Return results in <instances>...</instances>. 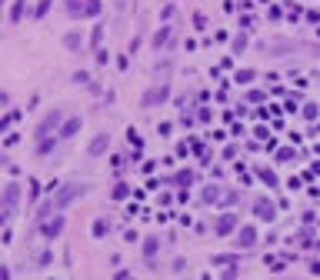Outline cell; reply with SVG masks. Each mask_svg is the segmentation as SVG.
Returning a JSON list of instances; mask_svg holds the SVG:
<instances>
[{"label": "cell", "mask_w": 320, "mask_h": 280, "mask_svg": "<svg viewBox=\"0 0 320 280\" xmlns=\"http://www.w3.org/2000/svg\"><path fill=\"white\" fill-rule=\"evenodd\" d=\"M84 193H87V187H84V184H74V180H67V184H60V190H57L50 200L40 203V213H37V217H40V220H50V217H57V213L64 210V207H70L74 200H80Z\"/></svg>", "instance_id": "cell-1"}, {"label": "cell", "mask_w": 320, "mask_h": 280, "mask_svg": "<svg viewBox=\"0 0 320 280\" xmlns=\"http://www.w3.org/2000/svg\"><path fill=\"white\" fill-rule=\"evenodd\" d=\"M60 127H64V113L50 110L44 120H40V127H37V140H47L50 134H60Z\"/></svg>", "instance_id": "cell-2"}, {"label": "cell", "mask_w": 320, "mask_h": 280, "mask_svg": "<svg viewBox=\"0 0 320 280\" xmlns=\"http://www.w3.org/2000/svg\"><path fill=\"white\" fill-rule=\"evenodd\" d=\"M167 100H170V84H160V87L147 90L140 103H144V107H160V103H167Z\"/></svg>", "instance_id": "cell-3"}, {"label": "cell", "mask_w": 320, "mask_h": 280, "mask_svg": "<svg viewBox=\"0 0 320 280\" xmlns=\"http://www.w3.org/2000/svg\"><path fill=\"white\" fill-rule=\"evenodd\" d=\"M254 217H257V220H264V224H274V220H277V203L267 200V197L254 200Z\"/></svg>", "instance_id": "cell-4"}, {"label": "cell", "mask_w": 320, "mask_h": 280, "mask_svg": "<svg viewBox=\"0 0 320 280\" xmlns=\"http://www.w3.org/2000/svg\"><path fill=\"white\" fill-rule=\"evenodd\" d=\"M64 227H67V217H64V213H57V217H50V220L40 224V230H44L47 240H57V237L64 234Z\"/></svg>", "instance_id": "cell-5"}, {"label": "cell", "mask_w": 320, "mask_h": 280, "mask_svg": "<svg viewBox=\"0 0 320 280\" xmlns=\"http://www.w3.org/2000/svg\"><path fill=\"white\" fill-rule=\"evenodd\" d=\"M213 230H217V237H227V234H233V230H240V227H237V213H220L217 224H213Z\"/></svg>", "instance_id": "cell-6"}, {"label": "cell", "mask_w": 320, "mask_h": 280, "mask_svg": "<svg viewBox=\"0 0 320 280\" xmlns=\"http://www.w3.org/2000/svg\"><path fill=\"white\" fill-rule=\"evenodd\" d=\"M254 244H257V227L254 224H243L240 230H237V247H240V250H250Z\"/></svg>", "instance_id": "cell-7"}, {"label": "cell", "mask_w": 320, "mask_h": 280, "mask_svg": "<svg viewBox=\"0 0 320 280\" xmlns=\"http://www.w3.org/2000/svg\"><path fill=\"white\" fill-rule=\"evenodd\" d=\"M100 7H104L100 0H87V3H80V7H70L67 13H70V17H97Z\"/></svg>", "instance_id": "cell-8"}, {"label": "cell", "mask_w": 320, "mask_h": 280, "mask_svg": "<svg viewBox=\"0 0 320 280\" xmlns=\"http://www.w3.org/2000/svg\"><path fill=\"white\" fill-rule=\"evenodd\" d=\"M107 147H110V134H97L87 150H90V157H100V154H107Z\"/></svg>", "instance_id": "cell-9"}, {"label": "cell", "mask_w": 320, "mask_h": 280, "mask_svg": "<svg viewBox=\"0 0 320 280\" xmlns=\"http://www.w3.org/2000/svg\"><path fill=\"white\" fill-rule=\"evenodd\" d=\"M200 200L204 203H223V190L217 187V184H207V187L200 190Z\"/></svg>", "instance_id": "cell-10"}, {"label": "cell", "mask_w": 320, "mask_h": 280, "mask_svg": "<svg viewBox=\"0 0 320 280\" xmlns=\"http://www.w3.org/2000/svg\"><path fill=\"white\" fill-rule=\"evenodd\" d=\"M80 134V117H70V120H64V127H60V137H74Z\"/></svg>", "instance_id": "cell-11"}, {"label": "cell", "mask_w": 320, "mask_h": 280, "mask_svg": "<svg viewBox=\"0 0 320 280\" xmlns=\"http://www.w3.org/2000/svg\"><path fill=\"white\" fill-rule=\"evenodd\" d=\"M23 13H27V0H13V7H10V23H20Z\"/></svg>", "instance_id": "cell-12"}, {"label": "cell", "mask_w": 320, "mask_h": 280, "mask_svg": "<svg viewBox=\"0 0 320 280\" xmlns=\"http://www.w3.org/2000/svg\"><path fill=\"white\" fill-rule=\"evenodd\" d=\"M157 250H160V240H157V237H144V257H147V260H154V257H157Z\"/></svg>", "instance_id": "cell-13"}, {"label": "cell", "mask_w": 320, "mask_h": 280, "mask_svg": "<svg viewBox=\"0 0 320 280\" xmlns=\"http://www.w3.org/2000/svg\"><path fill=\"white\" fill-rule=\"evenodd\" d=\"M90 230H94V237L100 240V237L110 234V220H104V217H100V220H94V227H90Z\"/></svg>", "instance_id": "cell-14"}, {"label": "cell", "mask_w": 320, "mask_h": 280, "mask_svg": "<svg viewBox=\"0 0 320 280\" xmlns=\"http://www.w3.org/2000/svg\"><path fill=\"white\" fill-rule=\"evenodd\" d=\"M233 80H237L240 87H247V84H254V80H257V70H237V77H233Z\"/></svg>", "instance_id": "cell-15"}, {"label": "cell", "mask_w": 320, "mask_h": 280, "mask_svg": "<svg viewBox=\"0 0 320 280\" xmlns=\"http://www.w3.org/2000/svg\"><path fill=\"white\" fill-rule=\"evenodd\" d=\"M127 193H130V184H123V180H120V184H113V190H110V197H113V200H123V197H127Z\"/></svg>", "instance_id": "cell-16"}, {"label": "cell", "mask_w": 320, "mask_h": 280, "mask_svg": "<svg viewBox=\"0 0 320 280\" xmlns=\"http://www.w3.org/2000/svg\"><path fill=\"white\" fill-rule=\"evenodd\" d=\"M167 40H170V27H160V30L154 34V47H164Z\"/></svg>", "instance_id": "cell-17"}, {"label": "cell", "mask_w": 320, "mask_h": 280, "mask_svg": "<svg viewBox=\"0 0 320 280\" xmlns=\"http://www.w3.org/2000/svg\"><path fill=\"white\" fill-rule=\"evenodd\" d=\"M210 264H217V267H223V264H237V254H217Z\"/></svg>", "instance_id": "cell-18"}, {"label": "cell", "mask_w": 320, "mask_h": 280, "mask_svg": "<svg viewBox=\"0 0 320 280\" xmlns=\"http://www.w3.org/2000/svg\"><path fill=\"white\" fill-rule=\"evenodd\" d=\"M304 117H307V120H317L320 107H317V103H304Z\"/></svg>", "instance_id": "cell-19"}, {"label": "cell", "mask_w": 320, "mask_h": 280, "mask_svg": "<svg viewBox=\"0 0 320 280\" xmlns=\"http://www.w3.org/2000/svg\"><path fill=\"white\" fill-rule=\"evenodd\" d=\"M54 150V137H47V140H37V154H50Z\"/></svg>", "instance_id": "cell-20"}, {"label": "cell", "mask_w": 320, "mask_h": 280, "mask_svg": "<svg viewBox=\"0 0 320 280\" xmlns=\"http://www.w3.org/2000/svg\"><path fill=\"white\" fill-rule=\"evenodd\" d=\"M260 180H264V184H270V187H277V174H274V170H264V167H260Z\"/></svg>", "instance_id": "cell-21"}, {"label": "cell", "mask_w": 320, "mask_h": 280, "mask_svg": "<svg viewBox=\"0 0 320 280\" xmlns=\"http://www.w3.org/2000/svg\"><path fill=\"white\" fill-rule=\"evenodd\" d=\"M177 184H180V187L194 184V174H190V170H180V174H177Z\"/></svg>", "instance_id": "cell-22"}, {"label": "cell", "mask_w": 320, "mask_h": 280, "mask_svg": "<svg viewBox=\"0 0 320 280\" xmlns=\"http://www.w3.org/2000/svg\"><path fill=\"white\" fill-rule=\"evenodd\" d=\"M233 203H240V193L227 190V193H223V207H233Z\"/></svg>", "instance_id": "cell-23"}, {"label": "cell", "mask_w": 320, "mask_h": 280, "mask_svg": "<svg viewBox=\"0 0 320 280\" xmlns=\"http://www.w3.org/2000/svg\"><path fill=\"white\" fill-rule=\"evenodd\" d=\"M64 44L70 47V50H77V47H80V37H77V34H67V37H64Z\"/></svg>", "instance_id": "cell-24"}, {"label": "cell", "mask_w": 320, "mask_h": 280, "mask_svg": "<svg viewBox=\"0 0 320 280\" xmlns=\"http://www.w3.org/2000/svg\"><path fill=\"white\" fill-rule=\"evenodd\" d=\"M47 10H50V0H40V3H37V10H33V13H37V17H47Z\"/></svg>", "instance_id": "cell-25"}, {"label": "cell", "mask_w": 320, "mask_h": 280, "mask_svg": "<svg viewBox=\"0 0 320 280\" xmlns=\"http://www.w3.org/2000/svg\"><path fill=\"white\" fill-rule=\"evenodd\" d=\"M243 47H247V37H233V54H240V50H243Z\"/></svg>", "instance_id": "cell-26"}, {"label": "cell", "mask_w": 320, "mask_h": 280, "mask_svg": "<svg viewBox=\"0 0 320 280\" xmlns=\"http://www.w3.org/2000/svg\"><path fill=\"white\" fill-rule=\"evenodd\" d=\"M100 37H104V27H94V34H90V44L97 47V44H100ZM97 50H100V47H97Z\"/></svg>", "instance_id": "cell-27"}, {"label": "cell", "mask_w": 320, "mask_h": 280, "mask_svg": "<svg viewBox=\"0 0 320 280\" xmlns=\"http://www.w3.org/2000/svg\"><path fill=\"white\" fill-rule=\"evenodd\" d=\"M74 84H90V74L87 70H77V74H74Z\"/></svg>", "instance_id": "cell-28"}, {"label": "cell", "mask_w": 320, "mask_h": 280, "mask_svg": "<svg viewBox=\"0 0 320 280\" xmlns=\"http://www.w3.org/2000/svg\"><path fill=\"white\" fill-rule=\"evenodd\" d=\"M27 187H30V200H37V197H40V184H37V180H30Z\"/></svg>", "instance_id": "cell-29"}, {"label": "cell", "mask_w": 320, "mask_h": 280, "mask_svg": "<svg viewBox=\"0 0 320 280\" xmlns=\"http://www.w3.org/2000/svg\"><path fill=\"white\" fill-rule=\"evenodd\" d=\"M127 140H130V144L140 150V137H137V130H127Z\"/></svg>", "instance_id": "cell-30"}, {"label": "cell", "mask_w": 320, "mask_h": 280, "mask_svg": "<svg viewBox=\"0 0 320 280\" xmlns=\"http://www.w3.org/2000/svg\"><path fill=\"white\" fill-rule=\"evenodd\" d=\"M247 100H254V103H260V100H264V93H260V90H250V93H247Z\"/></svg>", "instance_id": "cell-31"}, {"label": "cell", "mask_w": 320, "mask_h": 280, "mask_svg": "<svg viewBox=\"0 0 320 280\" xmlns=\"http://www.w3.org/2000/svg\"><path fill=\"white\" fill-rule=\"evenodd\" d=\"M107 60H110V54H107V50H97V64H100V67H104Z\"/></svg>", "instance_id": "cell-32"}, {"label": "cell", "mask_w": 320, "mask_h": 280, "mask_svg": "<svg viewBox=\"0 0 320 280\" xmlns=\"http://www.w3.org/2000/svg\"><path fill=\"white\" fill-rule=\"evenodd\" d=\"M194 23H197V30H204V23H207V17H204V13H194Z\"/></svg>", "instance_id": "cell-33"}, {"label": "cell", "mask_w": 320, "mask_h": 280, "mask_svg": "<svg viewBox=\"0 0 320 280\" xmlns=\"http://www.w3.org/2000/svg\"><path fill=\"white\" fill-rule=\"evenodd\" d=\"M113 280H133V274H127V270H117V274H113Z\"/></svg>", "instance_id": "cell-34"}, {"label": "cell", "mask_w": 320, "mask_h": 280, "mask_svg": "<svg viewBox=\"0 0 320 280\" xmlns=\"http://www.w3.org/2000/svg\"><path fill=\"white\" fill-rule=\"evenodd\" d=\"M80 3H87V0H67V10H70V7H80Z\"/></svg>", "instance_id": "cell-35"}]
</instances>
